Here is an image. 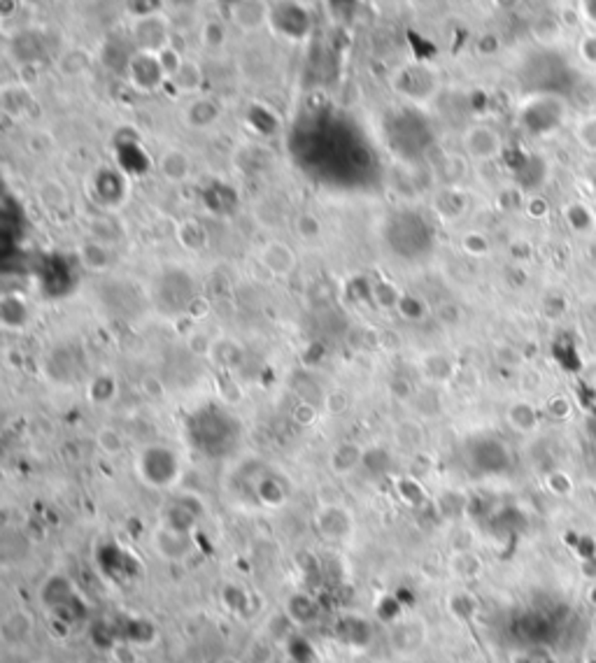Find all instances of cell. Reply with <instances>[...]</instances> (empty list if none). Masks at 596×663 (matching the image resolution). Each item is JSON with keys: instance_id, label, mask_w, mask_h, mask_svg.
Wrapping results in <instances>:
<instances>
[{"instance_id": "1", "label": "cell", "mask_w": 596, "mask_h": 663, "mask_svg": "<svg viewBox=\"0 0 596 663\" xmlns=\"http://www.w3.org/2000/svg\"><path fill=\"white\" fill-rule=\"evenodd\" d=\"M462 144L466 156L480 163H490V161L499 159L503 152V138L490 124H473L463 131Z\"/></svg>"}, {"instance_id": "2", "label": "cell", "mask_w": 596, "mask_h": 663, "mask_svg": "<svg viewBox=\"0 0 596 663\" xmlns=\"http://www.w3.org/2000/svg\"><path fill=\"white\" fill-rule=\"evenodd\" d=\"M314 529L320 530L326 540H345L354 530V520L352 512L343 505H322L314 515Z\"/></svg>"}, {"instance_id": "3", "label": "cell", "mask_w": 596, "mask_h": 663, "mask_svg": "<svg viewBox=\"0 0 596 663\" xmlns=\"http://www.w3.org/2000/svg\"><path fill=\"white\" fill-rule=\"evenodd\" d=\"M256 259H259L261 268L273 277H289L298 265L296 252L283 240H271L263 244Z\"/></svg>"}, {"instance_id": "4", "label": "cell", "mask_w": 596, "mask_h": 663, "mask_svg": "<svg viewBox=\"0 0 596 663\" xmlns=\"http://www.w3.org/2000/svg\"><path fill=\"white\" fill-rule=\"evenodd\" d=\"M135 43H138L140 52L149 54H159L161 49L168 47V26L161 16L156 15H144L143 19H138L134 26Z\"/></svg>"}, {"instance_id": "5", "label": "cell", "mask_w": 596, "mask_h": 663, "mask_svg": "<svg viewBox=\"0 0 596 663\" xmlns=\"http://www.w3.org/2000/svg\"><path fill=\"white\" fill-rule=\"evenodd\" d=\"M154 547L156 552L164 559H168V561H182L192 549L184 530L175 529V526H161L154 533Z\"/></svg>"}, {"instance_id": "6", "label": "cell", "mask_w": 596, "mask_h": 663, "mask_svg": "<svg viewBox=\"0 0 596 663\" xmlns=\"http://www.w3.org/2000/svg\"><path fill=\"white\" fill-rule=\"evenodd\" d=\"M363 457H366V451H363L362 445H357V442H341V445H335L329 451V470L338 475V478H345V475L357 470L359 466H363Z\"/></svg>"}, {"instance_id": "7", "label": "cell", "mask_w": 596, "mask_h": 663, "mask_svg": "<svg viewBox=\"0 0 596 663\" xmlns=\"http://www.w3.org/2000/svg\"><path fill=\"white\" fill-rule=\"evenodd\" d=\"M159 173L168 184H182L192 175V159L177 147H168L159 156Z\"/></svg>"}, {"instance_id": "8", "label": "cell", "mask_w": 596, "mask_h": 663, "mask_svg": "<svg viewBox=\"0 0 596 663\" xmlns=\"http://www.w3.org/2000/svg\"><path fill=\"white\" fill-rule=\"evenodd\" d=\"M77 259H80L84 271L96 272V275L110 271L112 261H114L112 259L110 247L105 242H101V240H86V242H82L77 247Z\"/></svg>"}, {"instance_id": "9", "label": "cell", "mask_w": 596, "mask_h": 663, "mask_svg": "<svg viewBox=\"0 0 596 663\" xmlns=\"http://www.w3.org/2000/svg\"><path fill=\"white\" fill-rule=\"evenodd\" d=\"M31 319L26 301L16 293H7L0 301V326L5 331H24Z\"/></svg>"}, {"instance_id": "10", "label": "cell", "mask_w": 596, "mask_h": 663, "mask_svg": "<svg viewBox=\"0 0 596 663\" xmlns=\"http://www.w3.org/2000/svg\"><path fill=\"white\" fill-rule=\"evenodd\" d=\"M219 117H222V110H219V105L213 98H196V101H192L184 107V124L194 128V131L214 126Z\"/></svg>"}, {"instance_id": "11", "label": "cell", "mask_w": 596, "mask_h": 663, "mask_svg": "<svg viewBox=\"0 0 596 663\" xmlns=\"http://www.w3.org/2000/svg\"><path fill=\"white\" fill-rule=\"evenodd\" d=\"M35 196L40 201V205L52 210V213H59V210H65L68 207V189L61 184L59 180H54V177H47V180L37 182L35 184Z\"/></svg>"}, {"instance_id": "12", "label": "cell", "mask_w": 596, "mask_h": 663, "mask_svg": "<svg viewBox=\"0 0 596 663\" xmlns=\"http://www.w3.org/2000/svg\"><path fill=\"white\" fill-rule=\"evenodd\" d=\"M0 633H3V640H5L7 645H22V642H26L33 633L31 615H26V612L22 610L12 612V615H7L5 621H3Z\"/></svg>"}, {"instance_id": "13", "label": "cell", "mask_w": 596, "mask_h": 663, "mask_svg": "<svg viewBox=\"0 0 596 663\" xmlns=\"http://www.w3.org/2000/svg\"><path fill=\"white\" fill-rule=\"evenodd\" d=\"M210 361L217 363L222 371H235V368L243 363V347H240L233 338L214 340Z\"/></svg>"}, {"instance_id": "14", "label": "cell", "mask_w": 596, "mask_h": 663, "mask_svg": "<svg viewBox=\"0 0 596 663\" xmlns=\"http://www.w3.org/2000/svg\"><path fill=\"white\" fill-rule=\"evenodd\" d=\"M171 82L177 86V91H182V94H196V91L203 86L201 65H198L196 61L184 59L180 68H177V73L171 77Z\"/></svg>"}, {"instance_id": "15", "label": "cell", "mask_w": 596, "mask_h": 663, "mask_svg": "<svg viewBox=\"0 0 596 663\" xmlns=\"http://www.w3.org/2000/svg\"><path fill=\"white\" fill-rule=\"evenodd\" d=\"M177 242L184 247L186 252H201L208 242V233L203 229L196 219H184L177 229Z\"/></svg>"}, {"instance_id": "16", "label": "cell", "mask_w": 596, "mask_h": 663, "mask_svg": "<svg viewBox=\"0 0 596 663\" xmlns=\"http://www.w3.org/2000/svg\"><path fill=\"white\" fill-rule=\"evenodd\" d=\"M86 396H89V401L94 405H110L117 398V380H114V375L103 372V375L94 377Z\"/></svg>"}, {"instance_id": "17", "label": "cell", "mask_w": 596, "mask_h": 663, "mask_svg": "<svg viewBox=\"0 0 596 663\" xmlns=\"http://www.w3.org/2000/svg\"><path fill=\"white\" fill-rule=\"evenodd\" d=\"M394 440L396 445L403 447V450L410 451L420 450V447L424 445V429H422V424H417V421L405 420L394 429Z\"/></svg>"}, {"instance_id": "18", "label": "cell", "mask_w": 596, "mask_h": 663, "mask_svg": "<svg viewBox=\"0 0 596 663\" xmlns=\"http://www.w3.org/2000/svg\"><path fill=\"white\" fill-rule=\"evenodd\" d=\"M450 570L462 579H473L482 570V563H480V559L473 552L462 549V552L452 554V559H450Z\"/></svg>"}, {"instance_id": "19", "label": "cell", "mask_w": 596, "mask_h": 663, "mask_svg": "<svg viewBox=\"0 0 596 663\" xmlns=\"http://www.w3.org/2000/svg\"><path fill=\"white\" fill-rule=\"evenodd\" d=\"M293 233L303 240V242H317L322 238V233H324V229H322V222L317 214L301 213L293 219Z\"/></svg>"}, {"instance_id": "20", "label": "cell", "mask_w": 596, "mask_h": 663, "mask_svg": "<svg viewBox=\"0 0 596 663\" xmlns=\"http://www.w3.org/2000/svg\"><path fill=\"white\" fill-rule=\"evenodd\" d=\"M424 627L412 621L408 627H401L399 631H394V645L401 649V652H415L424 642Z\"/></svg>"}, {"instance_id": "21", "label": "cell", "mask_w": 596, "mask_h": 663, "mask_svg": "<svg viewBox=\"0 0 596 663\" xmlns=\"http://www.w3.org/2000/svg\"><path fill=\"white\" fill-rule=\"evenodd\" d=\"M403 293L387 280H380L372 284V301L380 310H399V302Z\"/></svg>"}, {"instance_id": "22", "label": "cell", "mask_w": 596, "mask_h": 663, "mask_svg": "<svg viewBox=\"0 0 596 663\" xmlns=\"http://www.w3.org/2000/svg\"><path fill=\"white\" fill-rule=\"evenodd\" d=\"M575 140L587 154H596V112H587L585 117L575 124Z\"/></svg>"}, {"instance_id": "23", "label": "cell", "mask_w": 596, "mask_h": 663, "mask_svg": "<svg viewBox=\"0 0 596 663\" xmlns=\"http://www.w3.org/2000/svg\"><path fill=\"white\" fill-rule=\"evenodd\" d=\"M96 445L103 454H107V457H119V454L126 450V440H124V435L119 433L117 429H112V426H103V429L98 430Z\"/></svg>"}, {"instance_id": "24", "label": "cell", "mask_w": 596, "mask_h": 663, "mask_svg": "<svg viewBox=\"0 0 596 663\" xmlns=\"http://www.w3.org/2000/svg\"><path fill=\"white\" fill-rule=\"evenodd\" d=\"M508 421H511L512 429L529 433V430L536 429V412L529 403H515L508 410Z\"/></svg>"}, {"instance_id": "25", "label": "cell", "mask_w": 596, "mask_h": 663, "mask_svg": "<svg viewBox=\"0 0 596 663\" xmlns=\"http://www.w3.org/2000/svg\"><path fill=\"white\" fill-rule=\"evenodd\" d=\"M186 347H189V351H192L194 356H198V359H210L214 347V338H210V335L203 333V331H192V333L186 335Z\"/></svg>"}, {"instance_id": "26", "label": "cell", "mask_w": 596, "mask_h": 663, "mask_svg": "<svg viewBox=\"0 0 596 663\" xmlns=\"http://www.w3.org/2000/svg\"><path fill=\"white\" fill-rule=\"evenodd\" d=\"M466 173H469V163L457 154L447 156L445 163H442V177H445L447 184H457Z\"/></svg>"}, {"instance_id": "27", "label": "cell", "mask_w": 596, "mask_h": 663, "mask_svg": "<svg viewBox=\"0 0 596 663\" xmlns=\"http://www.w3.org/2000/svg\"><path fill=\"white\" fill-rule=\"evenodd\" d=\"M396 312H401L405 319H410V322H422V319L426 317V305L424 301H420L417 296H403Z\"/></svg>"}, {"instance_id": "28", "label": "cell", "mask_w": 596, "mask_h": 663, "mask_svg": "<svg viewBox=\"0 0 596 663\" xmlns=\"http://www.w3.org/2000/svg\"><path fill=\"white\" fill-rule=\"evenodd\" d=\"M424 372L426 377H432V380H445L450 375V361H445V356L441 354H429L424 359Z\"/></svg>"}, {"instance_id": "29", "label": "cell", "mask_w": 596, "mask_h": 663, "mask_svg": "<svg viewBox=\"0 0 596 663\" xmlns=\"http://www.w3.org/2000/svg\"><path fill=\"white\" fill-rule=\"evenodd\" d=\"M462 247L469 256H482L487 254V250H490V242H487V238H484L482 233L471 231V233H466L462 238Z\"/></svg>"}, {"instance_id": "30", "label": "cell", "mask_w": 596, "mask_h": 663, "mask_svg": "<svg viewBox=\"0 0 596 663\" xmlns=\"http://www.w3.org/2000/svg\"><path fill=\"white\" fill-rule=\"evenodd\" d=\"M324 408L329 410L331 414H343L347 408H350V393L343 391V389H335V391L326 393Z\"/></svg>"}, {"instance_id": "31", "label": "cell", "mask_w": 596, "mask_h": 663, "mask_svg": "<svg viewBox=\"0 0 596 663\" xmlns=\"http://www.w3.org/2000/svg\"><path fill=\"white\" fill-rule=\"evenodd\" d=\"M389 393L405 403V401H410V398H412V393H415V387H412V382H410V380H405V377H396V380H392V382H389Z\"/></svg>"}, {"instance_id": "32", "label": "cell", "mask_w": 596, "mask_h": 663, "mask_svg": "<svg viewBox=\"0 0 596 663\" xmlns=\"http://www.w3.org/2000/svg\"><path fill=\"white\" fill-rule=\"evenodd\" d=\"M293 420H296L301 426H310L314 420H317V410H314V405L301 403L296 410H293Z\"/></svg>"}, {"instance_id": "33", "label": "cell", "mask_w": 596, "mask_h": 663, "mask_svg": "<svg viewBox=\"0 0 596 663\" xmlns=\"http://www.w3.org/2000/svg\"><path fill=\"white\" fill-rule=\"evenodd\" d=\"M186 312L192 314V317H194V319H203V317H208V312H210V305H208V301H205V298H194V301H192V302H189V305H186Z\"/></svg>"}, {"instance_id": "34", "label": "cell", "mask_w": 596, "mask_h": 663, "mask_svg": "<svg viewBox=\"0 0 596 663\" xmlns=\"http://www.w3.org/2000/svg\"><path fill=\"white\" fill-rule=\"evenodd\" d=\"M114 663H138V657L131 648H114Z\"/></svg>"}, {"instance_id": "35", "label": "cell", "mask_w": 596, "mask_h": 663, "mask_svg": "<svg viewBox=\"0 0 596 663\" xmlns=\"http://www.w3.org/2000/svg\"><path fill=\"white\" fill-rule=\"evenodd\" d=\"M222 663H240V661H235V658H224Z\"/></svg>"}, {"instance_id": "36", "label": "cell", "mask_w": 596, "mask_h": 663, "mask_svg": "<svg viewBox=\"0 0 596 663\" xmlns=\"http://www.w3.org/2000/svg\"><path fill=\"white\" fill-rule=\"evenodd\" d=\"M33 663H47V661H33Z\"/></svg>"}]
</instances>
